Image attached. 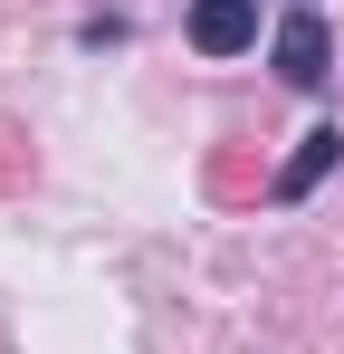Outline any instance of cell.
Returning a JSON list of instances; mask_svg holds the SVG:
<instances>
[{
	"mask_svg": "<svg viewBox=\"0 0 344 354\" xmlns=\"http://www.w3.org/2000/svg\"><path fill=\"white\" fill-rule=\"evenodd\" d=\"M278 77L287 86H325V19H316V10H296L278 29Z\"/></svg>",
	"mask_w": 344,
	"mask_h": 354,
	"instance_id": "2",
	"label": "cell"
},
{
	"mask_svg": "<svg viewBox=\"0 0 344 354\" xmlns=\"http://www.w3.org/2000/svg\"><path fill=\"white\" fill-rule=\"evenodd\" d=\"M335 153H344V134H335V124H316V134H306V144H296V163H287V173L268 182V192H278V201H306V192H316V182L335 173Z\"/></svg>",
	"mask_w": 344,
	"mask_h": 354,
	"instance_id": "3",
	"label": "cell"
},
{
	"mask_svg": "<svg viewBox=\"0 0 344 354\" xmlns=\"http://www.w3.org/2000/svg\"><path fill=\"white\" fill-rule=\"evenodd\" d=\"M258 39V0H191V48L201 58H239Z\"/></svg>",
	"mask_w": 344,
	"mask_h": 354,
	"instance_id": "1",
	"label": "cell"
}]
</instances>
